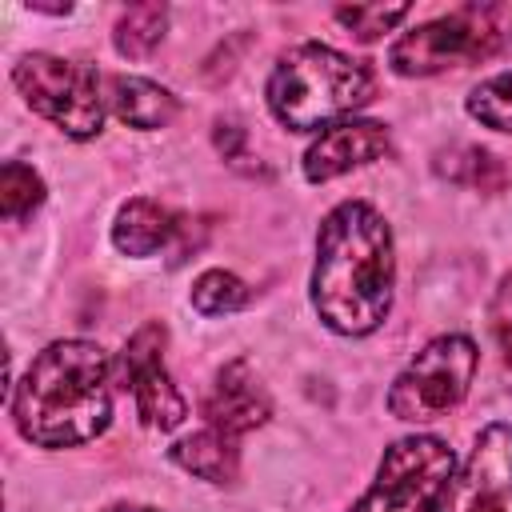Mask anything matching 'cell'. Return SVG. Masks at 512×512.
<instances>
[{
  "mask_svg": "<svg viewBox=\"0 0 512 512\" xmlns=\"http://www.w3.org/2000/svg\"><path fill=\"white\" fill-rule=\"evenodd\" d=\"M396 284L388 220L368 200H340L316 232L312 308L340 336H368L384 324Z\"/></svg>",
  "mask_w": 512,
  "mask_h": 512,
  "instance_id": "6da1fadb",
  "label": "cell"
},
{
  "mask_svg": "<svg viewBox=\"0 0 512 512\" xmlns=\"http://www.w3.org/2000/svg\"><path fill=\"white\" fill-rule=\"evenodd\" d=\"M16 432L36 448H80L112 420V360L92 340H52L8 392Z\"/></svg>",
  "mask_w": 512,
  "mask_h": 512,
  "instance_id": "7a4b0ae2",
  "label": "cell"
},
{
  "mask_svg": "<svg viewBox=\"0 0 512 512\" xmlns=\"http://www.w3.org/2000/svg\"><path fill=\"white\" fill-rule=\"evenodd\" d=\"M264 96L284 128L324 132L376 96V76L364 60H352L320 40H304L276 60Z\"/></svg>",
  "mask_w": 512,
  "mask_h": 512,
  "instance_id": "3957f363",
  "label": "cell"
},
{
  "mask_svg": "<svg viewBox=\"0 0 512 512\" xmlns=\"http://www.w3.org/2000/svg\"><path fill=\"white\" fill-rule=\"evenodd\" d=\"M512 44L508 4H460L396 36L388 48V68L396 76H436L448 68H468L492 60Z\"/></svg>",
  "mask_w": 512,
  "mask_h": 512,
  "instance_id": "277c9868",
  "label": "cell"
},
{
  "mask_svg": "<svg viewBox=\"0 0 512 512\" xmlns=\"http://www.w3.org/2000/svg\"><path fill=\"white\" fill-rule=\"evenodd\" d=\"M12 84L24 96V104L56 124L72 140H92L104 128V76L88 64L52 56V52H28L12 64Z\"/></svg>",
  "mask_w": 512,
  "mask_h": 512,
  "instance_id": "5b68a950",
  "label": "cell"
},
{
  "mask_svg": "<svg viewBox=\"0 0 512 512\" xmlns=\"http://www.w3.org/2000/svg\"><path fill=\"white\" fill-rule=\"evenodd\" d=\"M452 480L456 456L440 436H400L384 448L376 480L348 512H440Z\"/></svg>",
  "mask_w": 512,
  "mask_h": 512,
  "instance_id": "8992f818",
  "label": "cell"
},
{
  "mask_svg": "<svg viewBox=\"0 0 512 512\" xmlns=\"http://www.w3.org/2000/svg\"><path fill=\"white\" fill-rule=\"evenodd\" d=\"M480 352L472 336L448 332L428 340L388 388V412L404 424H428L448 416L472 388Z\"/></svg>",
  "mask_w": 512,
  "mask_h": 512,
  "instance_id": "52a82bcc",
  "label": "cell"
},
{
  "mask_svg": "<svg viewBox=\"0 0 512 512\" xmlns=\"http://www.w3.org/2000/svg\"><path fill=\"white\" fill-rule=\"evenodd\" d=\"M164 344H168V328L160 320H144L124 340V348L112 364V380L132 392L136 416L156 432H172L188 416V404L164 368Z\"/></svg>",
  "mask_w": 512,
  "mask_h": 512,
  "instance_id": "ba28073f",
  "label": "cell"
},
{
  "mask_svg": "<svg viewBox=\"0 0 512 512\" xmlns=\"http://www.w3.org/2000/svg\"><path fill=\"white\" fill-rule=\"evenodd\" d=\"M440 512H512V424H484Z\"/></svg>",
  "mask_w": 512,
  "mask_h": 512,
  "instance_id": "9c48e42d",
  "label": "cell"
},
{
  "mask_svg": "<svg viewBox=\"0 0 512 512\" xmlns=\"http://www.w3.org/2000/svg\"><path fill=\"white\" fill-rule=\"evenodd\" d=\"M392 148V136H388V124L380 120H360V116H348L332 128H324L308 152H304V180L308 184H328L352 168H364L372 160H384Z\"/></svg>",
  "mask_w": 512,
  "mask_h": 512,
  "instance_id": "30bf717a",
  "label": "cell"
},
{
  "mask_svg": "<svg viewBox=\"0 0 512 512\" xmlns=\"http://www.w3.org/2000/svg\"><path fill=\"white\" fill-rule=\"evenodd\" d=\"M200 412H204L208 428H216V432L240 440L244 432H256V428L272 416V396H268V388L260 384V376L252 372V364H248L244 356H236V360H228V364L212 376Z\"/></svg>",
  "mask_w": 512,
  "mask_h": 512,
  "instance_id": "8fae6325",
  "label": "cell"
},
{
  "mask_svg": "<svg viewBox=\"0 0 512 512\" xmlns=\"http://www.w3.org/2000/svg\"><path fill=\"white\" fill-rule=\"evenodd\" d=\"M104 104L112 108L116 120H124L128 128H140V132L168 128L180 112V100L164 84H156L148 76H124V72L104 76Z\"/></svg>",
  "mask_w": 512,
  "mask_h": 512,
  "instance_id": "7c38bea8",
  "label": "cell"
},
{
  "mask_svg": "<svg viewBox=\"0 0 512 512\" xmlns=\"http://www.w3.org/2000/svg\"><path fill=\"white\" fill-rule=\"evenodd\" d=\"M180 232V220L168 204L148 200V196H132L128 204H120L116 220H112V244L124 256H152L160 248H168V240Z\"/></svg>",
  "mask_w": 512,
  "mask_h": 512,
  "instance_id": "4fadbf2b",
  "label": "cell"
},
{
  "mask_svg": "<svg viewBox=\"0 0 512 512\" xmlns=\"http://www.w3.org/2000/svg\"><path fill=\"white\" fill-rule=\"evenodd\" d=\"M172 464L192 472L196 480H208V484H232L240 476V448L232 436L216 432V428H200L184 440H176L168 448Z\"/></svg>",
  "mask_w": 512,
  "mask_h": 512,
  "instance_id": "5bb4252c",
  "label": "cell"
},
{
  "mask_svg": "<svg viewBox=\"0 0 512 512\" xmlns=\"http://www.w3.org/2000/svg\"><path fill=\"white\" fill-rule=\"evenodd\" d=\"M168 32V8L164 4H132L112 24V44L128 60H144Z\"/></svg>",
  "mask_w": 512,
  "mask_h": 512,
  "instance_id": "9a60e30c",
  "label": "cell"
},
{
  "mask_svg": "<svg viewBox=\"0 0 512 512\" xmlns=\"http://www.w3.org/2000/svg\"><path fill=\"white\" fill-rule=\"evenodd\" d=\"M436 172L464 184V188H480V192H500L504 188L500 156H492L488 148H476V144H452L448 152H440Z\"/></svg>",
  "mask_w": 512,
  "mask_h": 512,
  "instance_id": "2e32d148",
  "label": "cell"
},
{
  "mask_svg": "<svg viewBox=\"0 0 512 512\" xmlns=\"http://www.w3.org/2000/svg\"><path fill=\"white\" fill-rule=\"evenodd\" d=\"M192 308L200 316H228V312H240L248 300H252V288L236 276V272H224V268H208L192 280V292H188Z\"/></svg>",
  "mask_w": 512,
  "mask_h": 512,
  "instance_id": "e0dca14e",
  "label": "cell"
},
{
  "mask_svg": "<svg viewBox=\"0 0 512 512\" xmlns=\"http://www.w3.org/2000/svg\"><path fill=\"white\" fill-rule=\"evenodd\" d=\"M40 204H44V180H40V172L32 164H24V160H8L0 168V216L8 224H20Z\"/></svg>",
  "mask_w": 512,
  "mask_h": 512,
  "instance_id": "ac0fdd59",
  "label": "cell"
},
{
  "mask_svg": "<svg viewBox=\"0 0 512 512\" xmlns=\"http://www.w3.org/2000/svg\"><path fill=\"white\" fill-rule=\"evenodd\" d=\"M468 116L480 120L492 132H508L512 136V72H496L488 80H480L468 100H464Z\"/></svg>",
  "mask_w": 512,
  "mask_h": 512,
  "instance_id": "d6986e66",
  "label": "cell"
},
{
  "mask_svg": "<svg viewBox=\"0 0 512 512\" xmlns=\"http://www.w3.org/2000/svg\"><path fill=\"white\" fill-rule=\"evenodd\" d=\"M360 44H372L380 40L384 32H392L404 16H408V4H340L332 12Z\"/></svg>",
  "mask_w": 512,
  "mask_h": 512,
  "instance_id": "ffe728a7",
  "label": "cell"
},
{
  "mask_svg": "<svg viewBox=\"0 0 512 512\" xmlns=\"http://www.w3.org/2000/svg\"><path fill=\"white\" fill-rule=\"evenodd\" d=\"M488 332H492V344L500 352V360L512 368V272L500 276L496 292H492V304H488Z\"/></svg>",
  "mask_w": 512,
  "mask_h": 512,
  "instance_id": "44dd1931",
  "label": "cell"
},
{
  "mask_svg": "<svg viewBox=\"0 0 512 512\" xmlns=\"http://www.w3.org/2000/svg\"><path fill=\"white\" fill-rule=\"evenodd\" d=\"M104 512H160V508H148V504H112Z\"/></svg>",
  "mask_w": 512,
  "mask_h": 512,
  "instance_id": "7402d4cb",
  "label": "cell"
}]
</instances>
